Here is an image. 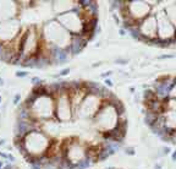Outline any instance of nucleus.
I'll return each instance as SVG.
<instances>
[{
  "instance_id": "obj_1",
  "label": "nucleus",
  "mask_w": 176,
  "mask_h": 169,
  "mask_svg": "<svg viewBox=\"0 0 176 169\" xmlns=\"http://www.w3.org/2000/svg\"><path fill=\"white\" fill-rule=\"evenodd\" d=\"M54 117L58 121H66L70 120L72 117V107L70 101L69 93H62L58 96L55 104V113Z\"/></svg>"
},
{
  "instance_id": "obj_2",
  "label": "nucleus",
  "mask_w": 176,
  "mask_h": 169,
  "mask_svg": "<svg viewBox=\"0 0 176 169\" xmlns=\"http://www.w3.org/2000/svg\"><path fill=\"white\" fill-rule=\"evenodd\" d=\"M126 6L129 9L131 17L134 19L137 22L142 21L147 16L152 14V6L148 4V1L143 0H133V1H126Z\"/></svg>"
},
{
  "instance_id": "obj_3",
  "label": "nucleus",
  "mask_w": 176,
  "mask_h": 169,
  "mask_svg": "<svg viewBox=\"0 0 176 169\" xmlns=\"http://www.w3.org/2000/svg\"><path fill=\"white\" fill-rule=\"evenodd\" d=\"M137 26L141 34L148 39V43L150 39L157 37V16L154 14H150L146 19L139 21Z\"/></svg>"
},
{
  "instance_id": "obj_4",
  "label": "nucleus",
  "mask_w": 176,
  "mask_h": 169,
  "mask_svg": "<svg viewBox=\"0 0 176 169\" xmlns=\"http://www.w3.org/2000/svg\"><path fill=\"white\" fill-rule=\"evenodd\" d=\"M172 87H174L172 79L167 77V76H163L160 79H158L154 83V92H155L157 98L160 101L169 98V94H170Z\"/></svg>"
},
{
  "instance_id": "obj_5",
  "label": "nucleus",
  "mask_w": 176,
  "mask_h": 169,
  "mask_svg": "<svg viewBox=\"0 0 176 169\" xmlns=\"http://www.w3.org/2000/svg\"><path fill=\"white\" fill-rule=\"evenodd\" d=\"M71 37V42L69 43L70 50H71V55H76L83 50V48L86 47L88 39L87 36L84 33H75V34H70Z\"/></svg>"
},
{
  "instance_id": "obj_6",
  "label": "nucleus",
  "mask_w": 176,
  "mask_h": 169,
  "mask_svg": "<svg viewBox=\"0 0 176 169\" xmlns=\"http://www.w3.org/2000/svg\"><path fill=\"white\" fill-rule=\"evenodd\" d=\"M17 119L19 120H34L31 109L26 108V105L23 103L20 104L19 109H17Z\"/></svg>"
},
{
  "instance_id": "obj_7",
  "label": "nucleus",
  "mask_w": 176,
  "mask_h": 169,
  "mask_svg": "<svg viewBox=\"0 0 176 169\" xmlns=\"http://www.w3.org/2000/svg\"><path fill=\"white\" fill-rule=\"evenodd\" d=\"M167 19L170 20V22L172 24V26L176 28V4H172L170 6H167L165 10Z\"/></svg>"
},
{
  "instance_id": "obj_8",
  "label": "nucleus",
  "mask_w": 176,
  "mask_h": 169,
  "mask_svg": "<svg viewBox=\"0 0 176 169\" xmlns=\"http://www.w3.org/2000/svg\"><path fill=\"white\" fill-rule=\"evenodd\" d=\"M98 9H99V7H98V3L92 0L91 5H89L88 7H86V9H84V12H86V15H87L88 17H97Z\"/></svg>"
},
{
  "instance_id": "obj_9",
  "label": "nucleus",
  "mask_w": 176,
  "mask_h": 169,
  "mask_svg": "<svg viewBox=\"0 0 176 169\" xmlns=\"http://www.w3.org/2000/svg\"><path fill=\"white\" fill-rule=\"evenodd\" d=\"M38 98H39V96L36 93H33L32 91L29 92V94L27 96V98L25 99V102H23V104L26 105V108L28 109H32V107L34 105V103L38 101Z\"/></svg>"
},
{
  "instance_id": "obj_10",
  "label": "nucleus",
  "mask_w": 176,
  "mask_h": 169,
  "mask_svg": "<svg viewBox=\"0 0 176 169\" xmlns=\"http://www.w3.org/2000/svg\"><path fill=\"white\" fill-rule=\"evenodd\" d=\"M157 117H158V114H155V113H153V112H150V110H146V113H144V122H146V124L150 127L154 122H155Z\"/></svg>"
},
{
  "instance_id": "obj_11",
  "label": "nucleus",
  "mask_w": 176,
  "mask_h": 169,
  "mask_svg": "<svg viewBox=\"0 0 176 169\" xmlns=\"http://www.w3.org/2000/svg\"><path fill=\"white\" fill-rule=\"evenodd\" d=\"M124 29L130 33V36L133 38V39H136V41H138L139 37H141V32H139L138 26H137V25H136V26H129V27L124 28Z\"/></svg>"
},
{
  "instance_id": "obj_12",
  "label": "nucleus",
  "mask_w": 176,
  "mask_h": 169,
  "mask_svg": "<svg viewBox=\"0 0 176 169\" xmlns=\"http://www.w3.org/2000/svg\"><path fill=\"white\" fill-rule=\"evenodd\" d=\"M109 157H110V155H109L108 150L104 148L103 146H100L99 147V152H98V162H103V160L108 159Z\"/></svg>"
},
{
  "instance_id": "obj_13",
  "label": "nucleus",
  "mask_w": 176,
  "mask_h": 169,
  "mask_svg": "<svg viewBox=\"0 0 176 169\" xmlns=\"http://www.w3.org/2000/svg\"><path fill=\"white\" fill-rule=\"evenodd\" d=\"M91 165H92V162L84 157L83 159H81L79 162L76 163V169H87V168H89Z\"/></svg>"
},
{
  "instance_id": "obj_14",
  "label": "nucleus",
  "mask_w": 176,
  "mask_h": 169,
  "mask_svg": "<svg viewBox=\"0 0 176 169\" xmlns=\"http://www.w3.org/2000/svg\"><path fill=\"white\" fill-rule=\"evenodd\" d=\"M144 102L147 103V102H150V101H153V99L157 98V96H155V92L152 91V89H146L144 91Z\"/></svg>"
},
{
  "instance_id": "obj_15",
  "label": "nucleus",
  "mask_w": 176,
  "mask_h": 169,
  "mask_svg": "<svg viewBox=\"0 0 176 169\" xmlns=\"http://www.w3.org/2000/svg\"><path fill=\"white\" fill-rule=\"evenodd\" d=\"M32 83L34 85V86H41V85H44V81L41 80L39 77H32Z\"/></svg>"
},
{
  "instance_id": "obj_16",
  "label": "nucleus",
  "mask_w": 176,
  "mask_h": 169,
  "mask_svg": "<svg viewBox=\"0 0 176 169\" xmlns=\"http://www.w3.org/2000/svg\"><path fill=\"white\" fill-rule=\"evenodd\" d=\"M125 153L129 156H134L136 155V151H134L133 147H126L125 148Z\"/></svg>"
},
{
  "instance_id": "obj_17",
  "label": "nucleus",
  "mask_w": 176,
  "mask_h": 169,
  "mask_svg": "<svg viewBox=\"0 0 176 169\" xmlns=\"http://www.w3.org/2000/svg\"><path fill=\"white\" fill-rule=\"evenodd\" d=\"M5 50H6V48H5V43L4 42H0V59H1V56L4 55Z\"/></svg>"
},
{
  "instance_id": "obj_18",
  "label": "nucleus",
  "mask_w": 176,
  "mask_h": 169,
  "mask_svg": "<svg viewBox=\"0 0 176 169\" xmlns=\"http://www.w3.org/2000/svg\"><path fill=\"white\" fill-rule=\"evenodd\" d=\"M20 101H21V96H20V93H16L14 96V104L17 105V104L20 103Z\"/></svg>"
},
{
  "instance_id": "obj_19",
  "label": "nucleus",
  "mask_w": 176,
  "mask_h": 169,
  "mask_svg": "<svg viewBox=\"0 0 176 169\" xmlns=\"http://www.w3.org/2000/svg\"><path fill=\"white\" fill-rule=\"evenodd\" d=\"M69 72H70V69H69V67H66V69H62V70L59 72V76H66V75H69Z\"/></svg>"
},
{
  "instance_id": "obj_20",
  "label": "nucleus",
  "mask_w": 176,
  "mask_h": 169,
  "mask_svg": "<svg viewBox=\"0 0 176 169\" xmlns=\"http://www.w3.org/2000/svg\"><path fill=\"white\" fill-rule=\"evenodd\" d=\"M27 75H28L27 71H17V72H16V76H17V77H26Z\"/></svg>"
},
{
  "instance_id": "obj_21",
  "label": "nucleus",
  "mask_w": 176,
  "mask_h": 169,
  "mask_svg": "<svg viewBox=\"0 0 176 169\" xmlns=\"http://www.w3.org/2000/svg\"><path fill=\"white\" fill-rule=\"evenodd\" d=\"M171 58H174V55H170V54H164V55L159 56L160 60H163V59H171Z\"/></svg>"
},
{
  "instance_id": "obj_22",
  "label": "nucleus",
  "mask_w": 176,
  "mask_h": 169,
  "mask_svg": "<svg viewBox=\"0 0 176 169\" xmlns=\"http://www.w3.org/2000/svg\"><path fill=\"white\" fill-rule=\"evenodd\" d=\"M104 82H105V86H108V87H113V81H111L110 79H105Z\"/></svg>"
},
{
  "instance_id": "obj_23",
  "label": "nucleus",
  "mask_w": 176,
  "mask_h": 169,
  "mask_svg": "<svg viewBox=\"0 0 176 169\" xmlns=\"http://www.w3.org/2000/svg\"><path fill=\"white\" fill-rule=\"evenodd\" d=\"M170 147H164V148H163V153H164V155H169V153H170Z\"/></svg>"
},
{
  "instance_id": "obj_24",
  "label": "nucleus",
  "mask_w": 176,
  "mask_h": 169,
  "mask_svg": "<svg viewBox=\"0 0 176 169\" xmlns=\"http://www.w3.org/2000/svg\"><path fill=\"white\" fill-rule=\"evenodd\" d=\"M116 63H117V64H126L127 60H126V59H116Z\"/></svg>"
},
{
  "instance_id": "obj_25",
  "label": "nucleus",
  "mask_w": 176,
  "mask_h": 169,
  "mask_svg": "<svg viewBox=\"0 0 176 169\" xmlns=\"http://www.w3.org/2000/svg\"><path fill=\"white\" fill-rule=\"evenodd\" d=\"M7 159H9L10 162H15V156H12L11 153H9V155H7Z\"/></svg>"
},
{
  "instance_id": "obj_26",
  "label": "nucleus",
  "mask_w": 176,
  "mask_h": 169,
  "mask_svg": "<svg viewBox=\"0 0 176 169\" xmlns=\"http://www.w3.org/2000/svg\"><path fill=\"white\" fill-rule=\"evenodd\" d=\"M113 17H114V20H115L116 24H120V19H119V16L116 14H113Z\"/></svg>"
},
{
  "instance_id": "obj_27",
  "label": "nucleus",
  "mask_w": 176,
  "mask_h": 169,
  "mask_svg": "<svg viewBox=\"0 0 176 169\" xmlns=\"http://www.w3.org/2000/svg\"><path fill=\"white\" fill-rule=\"evenodd\" d=\"M111 74H113L111 71H108V72H105V74H103V75H102V77H104V79H107L108 76H110Z\"/></svg>"
},
{
  "instance_id": "obj_28",
  "label": "nucleus",
  "mask_w": 176,
  "mask_h": 169,
  "mask_svg": "<svg viewBox=\"0 0 176 169\" xmlns=\"http://www.w3.org/2000/svg\"><path fill=\"white\" fill-rule=\"evenodd\" d=\"M7 155H9V153H5V152H0V157H3V158H5V159H7Z\"/></svg>"
},
{
  "instance_id": "obj_29",
  "label": "nucleus",
  "mask_w": 176,
  "mask_h": 169,
  "mask_svg": "<svg viewBox=\"0 0 176 169\" xmlns=\"http://www.w3.org/2000/svg\"><path fill=\"white\" fill-rule=\"evenodd\" d=\"M171 159L174 160V162H176V151H174V152H172V155H171Z\"/></svg>"
},
{
  "instance_id": "obj_30",
  "label": "nucleus",
  "mask_w": 176,
  "mask_h": 169,
  "mask_svg": "<svg viewBox=\"0 0 176 169\" xmlns=\"http://www.w3.org/2000/svg\"><path fill=\"white\" fill-rule=\"evenodd\" d=\"M119 33H120L121 36H125V34H126V31H125V29H124V28H121L120 31H119Z\"/></svg>"
},
{
  "instance_id": "obj_31",
  "label": "nucleus",
  "mask_w": 176,
  "mask_h": 169,
  "mask_svg": "<svg viewBox=\"0 0 176 169\" xmlns=\"http://www.w3.org/2000/svg\"><path fill=\"white\" fill-rule=\"evenodd\" d=\"M4 145H5V140L1 139V140H0V146H4Z\"/></svg>"
},
{
  "instance_id": "obj_32",
  "label": "nucleus",
  "mask_w": 176,
  "mask_h": 169,
  "mask_svg": "<svg viewBox=\"0 0 176 169\" xmlns=\"http://www.w3.org/2000/svg\"><path fill=\"white\" fill-rule=\"evenodd\" d=\"M4 168V163H3V160H0V169Z\"/></svg>"
},
{
  "instance_id": "obj_33",
  "label": "nucleus",
  "mask_w": 176,
  "mask_h": 169,
  "mask_svg": "<svg viewBox=\"0 0 176 169\" xmlns=\"http://www.w3.org/2000/svg\"><path fill=\"white\" fill-rule=\"evenodd\" d=\"M155 169H162V165H160V164H157V165H155Z\"/></svg>"
},
{
  "instance_id": "obj_34",
  "label": "nucleus",
  "mask_w": 176,
  "mask_h": 169,
  "mask_svg": "<svg viewBox=\"0 0 176 169\" xmlns=\"http://www.w3.org/2000/svg\"><path fill=\"white\" fill-rule=\"evenodd\" d=\"M3 85H4V81H3V79L0 77V86H3Z\"/></svg>"
},
{
  "instance_id": "obj_35",
  "label": "nucleus",
  "mask_w": 176,
  "mask_h": 169,
  "mask_svg": "<svg viewBox=\"0 0 176 169\" xmlns=\"http://www.w3.org/2000/svg\"><path fill=\"white\" fill-rule=\"evenodd\" d=\"M107 169H115L114 167H109V168H107Z\"/></svg>"
},
{
  "instance_id": "obj_36",
  "label": "nucleus",
  "mask_w": 176,
  "mask_h": 169,
  "mask_svg": "<svg viewBox=\"0 0 176 169\" xmlns=\"http://www.w3.org/2000/svg\"><path fill=\"white\" fill-rule=\"evenodd\" d=\"M0 104H1V96H0Z\"/></svg>"
}]
</instances>
